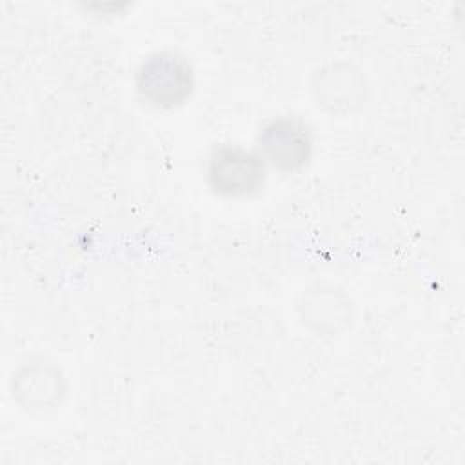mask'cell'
<instances>
[{"mask_svg":"<svg viewBox=\"0 0 465 465\" xmlns=\"http://www.w3.org/2000/svg\"><path fill=\"white\" fill-rule=\"evenodd\" d=\"M134 87L138 96L153 107H178L194 91V71L180 53L154 51L138 65Z\"/></svg>","mask_w":465,"mask_h":465,"instance_id":"1","label":"cell"},{"mask_svg":"<svg viewBox=\"0 0 465 465\" xmlns=\"http://www.w3.org/2000/svg\"><path fill=\"white\" fill-rule=\"evenodd\" d=\"M209 187L227 198L249 196L265 183L267 163L258 151L240 145L216 147L205 167Z\"/></svg>","mask_w":465,"mask_h":465,"instance_id":"2","label":"cell"},{"mask_svg":"<svg viewBox=\"0 0 465 465\" xmlns=\"http://www.w3.org/2000/svg\"><path fill=\"white\" fill-rule=\"evenodd\" d=\"M258 153L280 173L303 169L314 151L311 125L298 116H276L258 131Z\"/></svg>","mask_w":465,"mask_h":465,"instance_id":"3","label":"cell"},{"mask_svg":"<svg viewBox=\"0 0 465 465\" xmlns=\"http://www.w3.org/2000/svg\"><path fill=\"white\" fill-rule=\"evenodd\" d=\"M316 104L331 113H351L365 100V78L345 62H336L316 71L312 80Z\"/></svg>","mask_w":465,"mask_h":465,"instance_id":"4","label":"cell"}]
</instances>
